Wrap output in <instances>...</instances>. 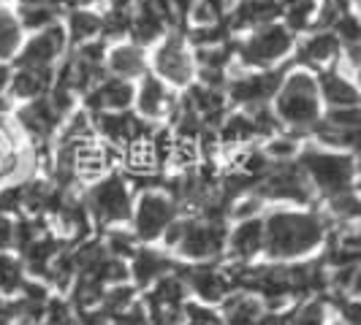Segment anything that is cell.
Wrapping results in <instances>:
<instances>
[{"label":"cell","instance_id":"cell-1","mask_svg":"<svg viewBox=\"0 0 361 325\" xmlns=\"http://www.w3.org/2000/svg\"><path fill=\"white\" fill-rule=\"evenodd\" d=\"M267 250L264 260L293 263L324 253L329 219L318 206H269L264 215Z\"/></svg>","mask_w":361,"mask_h":325},{"label":"cell","instance_id":"cell-2","mask_svg":"<svg viewBox=\"0 0 361 325\" xmlns=\"http://www.w3.org/2000/svg\"><path fill=\"white\" fill-rule=\"evenodd\" d=\"M271 108L288 133L310 139L312 127L324 120L326 111L321 87H318V73L290 63L288 73H286L280 90L271 101Z\"/></svg>","mask_w":361,"mask_h":325},{"label":"cell","instance_id":"cell-3","mask_svg":"<svg viewBox=\"0 0 361 325\" xmlns=\"http://www.w3.org/2000/svg\"><path fill=\"white\" fill-rule=\"evenodd\" d=\"M228 219L204 215H180L163 236V247L180 263H212L226 257Z\"/></svg>","mask_w":361,"mask_h":325},{"label":"cell","instance_id":"cell-4","mask_svg":"<svg viewBox=\"0 0 361 325\" xmlns=\"http://www.w3.org/2000/svg\"><path fill=\"white\" fill-rule=\"evenodd\" d=\"M296 160L305 168L318 200H329L353 190L361 174V165L353 155H348L343 149L321 146L315 141H305Z\"/></svg>","mask_w":361,"mask_h":325},{"label":"cell","instance_id":"cell-5","mask_svg":"<svg viewBox=\"0 0 361 325\" xmlns=\"http://www.w3.org/2000/svg\"><path fill=\"white\" fill-rule=\"evenodd\" d=\"M296 41L299 36H293L280 19L236 36V71H267L286 65L296 52Z\"/></svg>","mask_w":361,"mask_h":325},{"label":"cell","instance_id":"cell-6","mask_svg":"<svg viewBox=\"0 0 361 325\" xmlns=\"http://www.w3.org/2000/svg\"><path fill=\"white\" fill-rule=\"evenodd\" d=\"M82 198L87 203V212L92 217L95 231H109V228H120L130 222L133 215V203H136V190L130 187L126 174L111 171L98 181L87 184L82 190Z\"/></svg>","mask_w":361,"mask_h":325},{"label":"cell","instance_id":"cell-7","mask_svg":"<svg viewBox=\"0 0 361 325\" xmlns=\"http://www.w3.org/2000/svg\"><path fill=\"white\" fill-rule=\"evenodd\" d=\"M253 193L267 200V206H318V196L299 160H271Z\"/></svg>","mask_w":361,"mask_h":325},{"label":"cell","instance_id":"cell-8","mask_svg":"<svg viewBox=\"0 0 361 325\" xmlns=\"http://www.w3.org/2000/svg\"><path fill=\"white\" fill-rule=\"evenodd\" d=\"M149 71L161 76L177 92L188 90L196 82L199 68H196V52L188 38V30H169L149 49Z\"/></svg>","mask_w":361,"mask_h":325},{"label":"cell","instance_id":"cell-9","mask_svg":"<svg viewBox=\"0 0 361 325\" xmlns=\"http://www.w3.org/2000/svg\"><path fill=\"white\" fill-rule=\"evenodd\" d=\"M180 206L171 198V193L166 187H149L136 193L133 203V215L128 228L139 238V244H161L166 231L174 225V219L180 217Z\"/></svg>","mask_w":361,"mask_h":325},{"label":"cell","instance_id":"cell-10","mask_svg":"<svg viewBox=\"0 0 361 325\" xmlns=\"http://www.w3.org/2000/svg\"><path fill=\"white\" fill-rule=\"evenodd\" d=\"M11 117H14V122H17L19 133L36 146V149H49V146L54 144V139H57L63 122L68 120V114L54 103L52 95L14 103Z\"/></svg>","mask_w":361,"mask_h":325},{"label":"cell","instance_id":"cell-11","mask_svg":"<svg viewBox=\"0 0 361 325\" xmlns=\"http://www.w3.org/2000/svg\"><path fill=\"white\" fill-rule=\"evenodd\" d=\"M290 63L280 68H267V71H234L228 84H226V98L231 108H258L269 106L274 95L280 90Z\"/></svg>","mask_w":361,"mask_h":325},{"label":"cell","instance_id":"cell-12","mask_svg":"<svg viewBox=\"0 0 361 325\" xmlns=\"http://www.w3.org/2000/svg\"><path fill=\"white\" fill-rule=\"evenodd\" d=\"M142 301L147 307L149 325H182L185 307L190 301V290L185 285L180 271L174 269L163 279H158L149 290H145Z\"/></svg>","mask_w":361,"mask_h":325},{"label":"cell","instance_id":"cell-13","mask_svg":"<svg viewBox=\"0 0 361 325\" xmlns=\"http://www.w3.org/2000/svg\"><path fill=\"white\" fill-rule=\"evenodd\" d=\"M177 271L182 274L185 285L190 290V298L209 304V307H220L231 293H234V279L228 274V266L223 260H212V263H180Z\"/></svg>","mask_w":361,"mask_h":325},{"label":"cell","instance_id":"cell-14","mask_svg":"<svg viewBox=\"0 0 361 325\" xmlns=\"http://www.w3.org/2000/svg\"><path fill=\"white\" fill-rule=\"evenodd\" d=\"M92 122H95V133L98 139L109 144L111 149H117L120 155L126 152L128 146L139 144L152 136L155 125L142 120L133 108L128 111H104V114H92Z\"/></svg>","mask_w":361,"mask_h":325},{"label":"cell","instance_id":"cell-15","mask_svg":"<svg viewBox=\"0 0 361 325\" xmlns=\"http://www.w3.org/2000/svg\"><path fill=\"white\" fill-rule=\"evenodd\" d=\"M68 49H71V44H68L66 27L60 22L49 30L30 33L25 38V44H22V49L11 65L14 68H52V71H57V65L66 60Z\"/></svg>","mask_w":361,"mask_h":325},{"label":"cell","instance_id":"cell-16","mask_svg":"<svg viewBox=\"0 0 361 325\" xmlns=\"http://www.w3.org/2000/svg\"><path fill=\"white\" fill-rule=\"evenodd\" d=\"M180 103V95L174 87H169L161 76L149 71L136 82V98H133V111L152 122V125H166Z\"/></svg>","mask_w":361,"mask_h":325},{"label":"cell","instance_id":"cell-17","mask_svg":"<svg viewBox=\"0 0 361 325\" xmlns=\"http://www.w3.org/2000/svg\"><path fill=\"white\" fill-rule=\"evenodd\" d=\"M264 250H267L264 215L250 217V219H236L228 228V241H226L223 263H231V266L258 263V260H264Z\"/></svg>","mask_w":361,"mask_h":325},{"label":"cell","instance_id":"cell-18","mask_svg":"<svg viewBox=\"0 0 361 325\" xmlns=\"http://www.w3.org/2000/svg\"><path fill=\"white\" fill-rule=\"evenodd\" d=\"M343 54L345 46L334 30H310L305 36H299L296 52L290 57V63L299 65V68H307V71L318 73L331 68V65H337L343 60Z\"/></svg>","mask_w":361,"mask_h":325},{"label":"cell","instance_id":"cell-19","mask_svg":"<svg viewBox=\"0 0 361 325\" xmlns=\"http://www.w3.org/2000/svg\"><path fill=\"white\" fill-rule=\"evenodd\" d=\"M177 266H180V260L169 253L163 244H142V247L133 253V257L128 260L130 282L142 290V293L152 288V285H155L158 279H163L166 274H171Z\"/></svg>","mask_w":361,"mask_h":325},{"label":"cell","instance_id":"cell-20","mask_svg":"<svg viewBox=\"0 0 361 325\" xmlns=\"http://www.w3.org/2000/svg\"><path fill=\"white\" fill-rule=\"evenodd\" d=\"M136 98V82L117 79V76H104L95 87L82 95V108L90 114H104V111H128L133 108Z\"/></svg>","mask_w":361,"mask_h":325},{"label":"cell","instance_id":"cell-21","mask_svg":"<svg viewBox=\"0 0 361 325\" xmlns=\"http://www.w3.org/2000/svg\"><path fill=\"white\" fill-rule=\"evenodd\" d=\"M318 87L324 98L326 108H350L361 106V90L353 79V73L348 71L343 60L326 71H318Z\"/></svg>","mask_w":361,"mask_h":325},{"label":"cell","instance_id":"cell-22","mask_svg":"<svg viewBox=\"0 0 361 325\" xmlns=\"http://www.w3.org/2000/svg\"><path fill=\"white\" fill-rule=\"evenodd\" d=\"M106 73L117 79H128V82H139L145 73H149V49L130 38L109 44Z\"/></svg>","mask_w":361,"mask_h":325},{"label":"cell","instance_id":"cell-23","mask_svg":"<svg viewBox=\"0 0 361 325\" xmlns=\"http://www.w3.org/2000/svg\"><path fill=\"white\" fill-rule=\"evenodd\" d=\"M277 19H280V0H234L226 14V22L234 36H245Z\"/></svg>","mask_w":361,"mask_h":325},{"label":"cell","instance_id":"cell-24","mask_svg":"<svg viewBox=\"0 0 361 325\" xmlns=\"http://www.w3.org/2000/svg\"><path fill=\"white\" fill-rule=\"evenodd\" d=\"M63 27L71 46L87 44L95 38H104V8H92V6H73L66 8L63 14Z\"/></svg>","mask_w":361,"mask_h":325},{"label":"cell","instance_id":"cell-25","mask_svg":"<svg viewBox=\"0 0 361 325\" xmlns=\"http://www.w3.org/2000/svg\"><path fill=\"white\" fill-rule=\"evenodd\" d=\"M54 84H57V71H52V68H14L8 98L14 103L44 98L52 92Z\"/></svg>","mask_w":361,"mask_h":325},{"label":"cell","instance_id":"cell-26","mask_svg":"<svg viewBox=\"0 0 361 325\" xmlns=\"http://www.w3.org/2000/svg\"><path fill=\"white\" fill-rule=\"evenodd\" d=\"M217 309H220L226 325H258L261 317L267 314L264 301L247 290H234Z\"/></svg>","mask_w":361,"mask_h":325},{"label":"cell","instance_id":"cell-27","mask_svg":"<svg viewBox=\"0 0 361 325\" xmlns=\"http://www.w3.org/2000/svg\"><path fill=\"white\" fill-rule=\"evenodd\" d=\"M25 38H27V33L19 22L17 6L0 3V63H14Z\"/></svg>","mask_w":361,"mask_h":325},{"label":"cell","instance_id":"cell-28","mask_svg":"<svg viewBox=\"0 0 361 325\" xmlns=\"http://www.w3.org/2000/svg\"><path fill=\"white\" fill-rule=\"evenodd\" d=\"M321 0H280V22L293 36H305L315 30Z\"/></svg>","mask_w":361,"mask_h":325},{"label":"cell","instance_id":"cell-29","mask_svg":"<svg viewBox=\"0 0 361 325\" xmlns=\"http://www.w3.org/2000/svg\"><path fill=\"white\" fill-rule=\"evenodd\" d=\"M19 22L25 27V33H41V30H49L54 25L63 22V6H57L54 0L49 3H38V6H17Z\"/></svg>","mask_w":361,"mask_h":325},{"label":"cell","instance_id":"cell-30","mask_svg":"<svg viewBox=\"0 0 361 325\" xmlns=\"http://www.w3.org/2000/svg\"><path fill=\"white\" fill-rule=\"evenodd\" d=\"M27 279H30V271L14 250L0 253V295L17 298L22 288L27 285Z\"/></svg>","mask_w":361,"mask_h":325},{"label":"cell","instance_id":"cell-31","mask_svg":"<svg viewBox=\"0 0 361 325\" xmlns=\"http://www.w3.org/2000/svg\"><path fill=\"white\" fill-rule=\"evenodd\" d=\"M288 325H329V301L326 295H312L290 309Z\"/></svg>","mask_w":361,"mask_h":325},{"label":"cell","instance_id":"cell-32","mask_svg":"<svg viewBox=\"0 0 361 325\" xmlns=\"http://www.w3.org/2000/svg\"><path fill=\"white\" fill-rule=\"evenodd\" d=\"M101 238H104V244H106L109 253L117 255V257H123V260H130V257H133V253L142 247V244H139V238L133 236V231H130L128 225L101 231Z\"/></svg>","mask_w":361,"mask_h":325},{"label":"cell","instance_id":"cell-33","mask_svg":"<svg viewBox=\"0 0 361 325\" xmlns=\"http://www.w3.org/2000/svg\"><path fill=\"white\" fill-rule=\"evenodd\" d=\"M337 38L343 41L345 49H353V46H359L361 44V14L359 11H345L343 17L334 22V27H331Z\"/></svg>","mask_w":361,"mask_h":325},{"label":"cell","instance_id":"cell-34","mask_svg":"<svg viewBox=\"0 0 361 325\" xmlns=\"http://www.w3.org/2000/svg\"><path fill=\"white\" fill-rule=\"evenodd\" d=\"M182 325H226L223 314L217 307H209V304H201V301H188L185 307V320Z\"/></svg>","mask_w":361,"mask_h":325},{"label":"cell","instance_id":"cell-35","mask_svg":"<svg viewBox=\"0 0 361 325\" xmlns=\"http://www.w3.org/2000/svg\"><path fill=\"white\" fill-rule=\"evenodd\" d=\"M38 325H73V307L68 304V298L54 293Z\"/></svg>","mask_w":361,"mask_h":325},{"label":"cell","instance_id":"cell-36","mask_svg":"<svg viewBox=\"0 0 361 325\" xmlns=\"http://www.w3.org/2000/svg\"><path fill=\"white\" fill-rule=\"evenodd\" d=\"M14 234H17V217L0 212V253L14 250Z\"/></svg>","mask_w":361,"mask_h":325},{"label":"cell","instance_id":"cell-37","mask_svg":"<svg viewBox=\"0 0 361 325\" xmlns=\"http://www.w3.org/2000/svg\"><path fill=\"white\" fill-rule=\"evenodd\" d=\"M11 79H14V65L11 63H0V98H8Z\"/></svg>","mask_w":361,"mask_h":325},{"label":"cell","instance_id":"cell-38","mask_svg":"<svg viewBox=\"0 0 361 325\" xmlns=\"http://www.w3.org/2000/svg\"><path fill=\"white\" fill-rule=\"evenodd\" d=\"M14 320H17V314H14V304H11V298L0 295V325H11Z\"/></svg>","mask_w":361,"mask_h":325},{"label":"cell","instance_id":"cell-39","mask_svg":"<svg viewBox=\"0 0 361 325\" xmlns=\"http://www.w3.org/2000/svg\"><path fill=\"white\" fill-rule=\"evenodd\" d=\"M11 325H38V323H33V320H14Z\"/></svg>","mask_w":361,"mask_h":325},{"label":"cell","instance_id":"cell-40","mask_svg":"<svg viewBox=\"0 0 361 325\" xmlns=\"http://www.w3.org/2000/svg\"><path fill=\"white\" fill-rule=\"evenodd\" d=\"M329 325H345L343 320H337V323H329Z\"/></svg>","mask_w":361,"mask_h":325},{"label":"cell","instance_id":"cell-41","mask_svg":"<svg viewBox=\"0 0 361 325\" xmlns=\"http://www.w3.org/2000/svg\"><path fill=\"white\" fill-rule=\"evenodd\" d=\"M0 3H11V0H0Z\"/></svg>","mask_w":361,"mask_h":325}]
</instances>
